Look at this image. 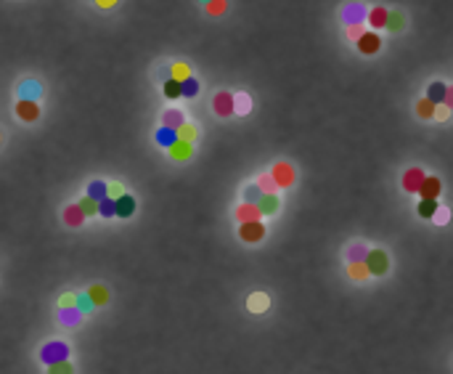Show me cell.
Instances as JSON below:
<instances>
[{"label": "cell", "instance_id": "obj_10", "mask_svg": "<svg viewBox=\"0 0 453 374\" xmlns=\"http://www.w3.org/2000/svg\"><path fill=\"white\" fill-rule=\"evenodd\" d=\"M233 218H236L239 223H252V221H260L262 215H260L257 205H249V202H244V205H239V207H236Z\"/></svg>", "mask_w": 453, "mask_h": 374}, {"label": "cell", "instance_id": "obj_25", "mask_svg": "<svg viewBox=\"0 0 453 374\" xmlns=\"http://www.w3.org/2000/svg\"><path fill=\"white\" fill-rule=\"evenodd\" d=\"M437 199H421L419 202V207H416V212H419V218H424V221H432L435 218V212H437Z\"/></svg>", "mask_w": 453, "mask_h": 374}, {"label": "cell", "instance_id": "obj_46", "mask_svg": "<svg viewBox=\"0 0 453 374\" xmlns=\"http://www.w3.org/2000/svg\"><path fill=\"white\" fill-rule=\"evenodd\" d=\"M122 194H125L122 183H117V181H114V183H109V196H112V199H119Z\"/></svg>", "mask_w": 453, "mask_h": 374}, {"label": "cell", "instance_id": "obj_30", "mask_svg": "<svg viewBox=\"0 0 453 374\" xmlns=\"http://www.w3.org/2000/svg\"><path fill=\"white\" fill-rule=\"evenodd\" d=\"M180 93H183V99H194L196 93H199V83H196V77H186V80L180 83Z\"/></svg>", "mask_w": 453, "mask_h": 374}, {"label": "cell", "instance_id": "obj_5", "mask_svg": "<svg viewBox=\"0 0 453 374\" xmlns=\"http://www.w3.org/2000/svg\"><path fill=\"white\" fill-rule=\"evenodd\" d=\"M16 93H19V99H22V101H37V99L43 96V85L35 80V77H27V80L19 83Z\"/></svg>", "mask_w": 453, "mask_h": 374}, {"label": "cell", "instance_id": "obj_38", "mask_svg": "<svg viewBox=\"0 0 453 374\" xmlns=\"http://www.w3.org/2000/svg\"><path fill=\"white\" fill-rule=\"evenodd\" d=\"M403 24H405V16L403 13H389L387 16V29H393V32H398V29H403Z\"/></svg>", "mask_w": 453, "mask_h": 374}, {"label": "cell", "instance_id": "obj_31", "mask_svg": "<svg viewBox=\"0 0 453 374\" xmlns=\"http://www.w3.org/2000/svg\"><path fill=\"white\" fill-rule=\"evenodd\" d=\"M77 205H80V210H83V215H85V218H90V215H98V202H96V199H90L88 194H85L80 202H77Z\"/></svg>", "mask_w": 453, "mask_h": 374}, {"label": "cell", "instance_id": "obj_18", "mask_svg": "<svg viewBox=\"0 0 453 374\" xmlns=\"http://www.w3.org/2000/svg\"><path fill=\"white\" fill-rule=\"evenodd\" d=\"M183 120H186V114L180 112V109H167V112L162 114V125L164 128H173V130H178L180 125H186Z\"/></svg>", "mask_w": 453, "mask_h": 374}, {"label": "cell", "instance_id": "obj_9", "mask_svg": "<svg viewBox=\"0 0 453 374\" xmlns=\"http://www.w3.org/2000/svg\"><path fill=\"white\" fill-rule=\"evenodd\" d=\"M212 109H215L217 117H231L233 114V96H231L228 90H220L212 99Z\"/></svg>", "mask_w": 453, "mask_h": 374}, {"label": "cell", "instance_id": "obj_37", "mask_svg": "<svg viewBox=\"0 0 453 374\" xmlns=\"http://www.w3.org/2000/svg\"><path fill=\"white\" fill-rule=\"evenodd\" d=\"M260 196H262V191H260L257 183H255V186H246V189H244V202H249V205H257Z\"/></svg>", "mask_w": 453, "mask_h": 374}, {"label": "cell", "instance_id": "obj_27", "mask_svg": "<svg viewBox=\"0 0 453 374\" xmlns=\"http://www.w3.org/2000/svg\"><path fill=\"white\" fill-rule=\"evenodd\" d=\"M88 294H90V300L96 303V305H106V303H109V289H106L104 284H93V287L88 289Z\"/></svg>", "mask_w": 453, "mask_h": 374}, {"label": "cell", "instance_id": "obj_43", "mask_svg": "<svg viewBox=\"0 0 453 374\" xmlns=\"http://www.w3.org/2000/svg\"><path fill=\"white\" fill-rule=\"evenodd\" d=\"M363 32H366V27H363V24H353V27H347V37H350V40H355V43L361 40V35H363Z\"/></svg>", "mask_w": 453, "mask_h": 374}, {"label": "cell", "instance_id": "obj_14", "mask_svg": "<svg viewBox=\"0 0 453 374\" xmlns=\"http://www.w3.org/2000/svg\"><path fill=\"white\" fill-rule=\"evenodd\" d=\"M278 207H281V199H278V194H262V196H260V202H257V210H260V215H276V212H278Z\"/></svg>", "mask_w": 453, "mask_h": 374}, {"label": "cell", "instance_id": "obj_28", "mask_svg": "<svg viewBox=\"0 0 453 374\" xmlns=\"http://www.w3.org/2000/svg\"><path fill=\"white\" fill-rule=\"evenodd\" d=\"M98 215L101 218H114L117 215V199H112V196L101 199L98 202Z\"/></svg>", "mask_w": 453, "mask_h": 374}, {"label": "cell", "instance_id": "obj_35", "mask_svg": "<svg viewBox=\"0 0 453 374\" xmlns=\"http://www.w3.org/2000/svg\"><path fill=\"white\" fill-rule=\"evenodd\" d=\"M257 186H260V191H262V194H276V189H278L276 181L271 178V173L260 175V178H257Z\"/></svg>", "mask_w": 453, "mask_h": 374}, {"label": "cell", "instance_id": "obj_23", "mask_svg": "<svg viewBox=\"0 0 453 374\" xmlns=\"http://www.w3.org/2000/svg\"><path fill=\"white\" fill-rule=\"evenodd\" d=\"M74 308L80 310L83 316H90L93 310H96V303L90 300V294H88V289L85 292H77V303H74Z\"/></svg>", "mask_w": 453, "mask_h": 374}, {"label": "cell", "instance_id": "obj_15", "mask_svg": "<svg viewBox=\"0 0 453 374\" xmlns=\"http://www.w3.org/2000/svg\"><path fill=\"white\" fill-rule=\"evenodd\" d=\"M366 13H368V8H366L363 3H350V6L345 8V22H347V27L361 24V22L366 19Z\"/></svg>", "mask_w": 453, "mask_h": 374}, {"label": "cell", "instance_id": "obj_11", "mask_svg": "<svg viewBox=\"0 0 453 374\" xmlns=\"http://www.w3.org/2000/svg\"><path fill=\"white\" fill-rule=\"evenodd\" d=\"M246 308L252 310V313H265V310L271 308V298L265 292H252L246 298Z\"/></svg>", "mask_w": 453, "mask_h": 374}, {"label": "cell", "instance_id": "obj_24", "mask_svg": "<svg viewBox=\"0 0 453 374\" xmlns=\"http://www.w3.org/2000/svg\"><path fill=\"white\" fill-rule=\"evenodd\" d=\"M88 196L96 199V202L106 199V196H109V183H104V181H90V183H88Z\"/></svg>", "mask_w": 453, "mask_h": 374}, {"label": "cell", "instance_id": "obj_45", "mask_svg": "<svg viewBox=\"0 0 453 374\" xmlns=\"http://www.w3.org/2000/svg\"><path fill=\"white\" fill-rule=\"evenodd\" d=\"M448 114H450V109H448L445 104H440V106H435V117H432V120H437V122H445V120H448Z\"/></svg>", "mask_w": 453, "mask_h": 374}, {"label": "cell", "instance_id": "obj_1", "mask_svg": "<svg viewBox=\"0 0 453 374\" xmlns=\"http://www.w3.org/2000/svg\"><path fill=\"white\" fill-rule=\"evenodd\" d=\"M37 358H40V364H45V366L69 361V345H67L64 340H51V342H45V345H40Z\"/></svg>", "mask_w": 453, "mask_h": 374}, {"label": "cell", "instance_id": "obj_40", "mask_svg": "<svg viewBox=\"0 0 453 374\" xmlns=\"http://www.w3.org/2000/svg\"><path fill=\"white\" fill-rule=\"evenodd\" d=\"M74 303H77V292H67L58 298V308H74Z\"/></svg>", "mask_w": 453, "mask_h": 374}, {"label": "cell", "instance_id": "obj_34", "mask_svg": "<svg viewBox=\"0 0 453 374\" xmlns=\"http://www.w3.org/2000/svg\"><path fill=\"white\" fill-rule=\"evenodd\" d=\"M416 114H419L421 120H432V117H435V104H429L427 99H421V101L416 104Z\"/></svg>", "mask_w": 453, "mask_h": 374}, {"label": "cell", "instance_id": "obj_8", "mask_svg": "<svg viewBox=\"0 0 453 374\" xmlns=\"http://www.w3.org/2000/svg\"><path fill=\"white\" fill-rule=\"evenodd\" d=\"M16 117L22 120V122H35L37 117H40V104L37 101H16Z\"/></svg>", "mask_w": 453, "mask_h": 374}, {"label": "cell", "instance_id": "obj_50", "mask_svg": "<svg viewBox=\"0 0 453 374\" xmlns=\"http://www.w3.org/2000/svg\"><path fill=\"white\" fill-rule=\"evenodd\" d=\"M207 3H210V0H207Z\"/></svg>", "mask_w": 453, "mask_h": 374}, {"label": "cell", "instance_id": "obj_2", "mask_svg": "<svg viewBox=\"0 0 453 374\" xmlns=\"http://www.w3.org/2000/svg\"><path fill=\"white\" fill-rule=\"evenodd\" d=\"M363 263H366V268H368L371 276H384L389 271V255L384 252V249H379V247L368 249Z\"/></svg>", "mask_w": 453, "mask_h": 374}, {"label": "cell", "instance_id": "obj_33", "mask_svg": "<svg viewBox=\"0 0 453 374\" xmlns=\"http://www.w3.org/2000/svg\"><path fill=\"white\" fill-rule=\"evenodd\" d=\"M164 96L167 99H183V93H180V80H173V77H170V80L164 83Z\"/></svg>", "mask_w": 453, "mask_h": 374}, {"label": "cell", "instance_id": "obj_13", "mask_svg": "<svg viewBox=\"0 0 453 374\" xmlns=\"http://www.w3.org/2000/svg\"><path fill=\"white\" fill-rule=\"evenodd\" d=\"M387 16H389V11H387V8H382V6H374V8L366 13V22L371 24L374 32H377V29L387 27Z\"/></svg>", "mask_w": 453, "mask_h": 374}, {"label": "cell", "instance_id": "obj_32", "mask_svg": "<svg viewBox=\"0 0 453 374\" xmlns=\"http://www.w3.org/2000/svg\"><path fill=\"white\" fill-rule=\"evenodd\" d=\"M194 138H196V128L191 122H186L178 128V141H186V144H194Z\"/></svg>", "mask_w": 453, "mask_h": 374}, {"label": "cell", "instance_id": "obj_16", "mask_svg": "<svg viewBox=\"0 0 453 374\" xmlns=\"http://www.w3.org/2000/svg\"><path fill=\"white\" fill-rule=\"evenodd\" d=\"M83 223H85V215H83L80 205H67L64 207V226L77 228V226H83Z\"/></svg>", "mask_w": 453, "mask_h": 374}, {"label": "cell", "instance_id": "obj_19", "mask_svg": "<svg viewBox=\"0 0 453 374\" xmlns=\"http://www.w3.org/2000/svg\"><path fill=\"white\" fill-rule=\"evenodd\" d=\"M154 138H157V144H159V146L170 149V146H175V144H178V130H173V128H164V125H162V128L157 130V135H154Z\"/></svg>", "mask_w": 453, "mask_h": 374}, {"label": "cell", "instance_id": "obj_21", "mask_svg": "<svg viewBox=\"0 0 453 374\" xmlns=\"http://www.w3.org/2000/svg\"><path fill=\"white\" fill-rule=\"evenodd\" d=\"M135 212V199L130 194H122L117 199V218H130Z\"/></svg>", "mask_w": 453, "mask_h": 374}, {"label": "cell", "instance_id": "obj_20", "mask_svg": "<svg viewBox=\"0 0 453 374\" xmlns=\"http://www.w3.org/2000/svg\"><path fill=\"white\" fill-rule=\"evenodd\" d=\"M445 90H448L445 83H432V85L427 88V101L435 104V106H440V104L445 101Z\"/></svg>", "mask_w": 453, "mask_h": 374}, {"label": "cell", "instance_id": "obj_29", "mask_svg": "<svg viewBox=\"0 0 453 374\" xmlns=\"http://www.w3.org/2000/svg\"><path fill=\"white\" fill-rule=\"evenodd\" d=\"M249 109H252V101H249L246 93H239V96H233V114H246Z\"/></svg>", "mask_w": 453, "mask_h": 374}, {"label": "cell", "instance_id": "obj_7", "mask_svg": "<svg viewBox=\"0 0 453 374\" xmlns=\"http://www.w3.org/2000/svg\"><path fill=\"white\" fill-rule=\"evenodd\" d=\"M440 191H443V183H440V178H435V175H424V181H421V186H419V196L421 199H437L440 196Z\"/></svg>", "mask_w": 453, "mask_h": 374}, {"label": "cell", "instance_id": "obj_12", "mask_svg": "<svg viewBox=\"0 0 453 374\" xmlns=\"http://www.w3.org/2000/svg\"><path fill=\"white\" fill-rule=\"evenodd\" d=\"M421 181H424V173H421L419 167H411V170H405V175H403V189L408 194H416Z\"/></svg>", "mask_w": 453, "mask_h": 374}, {"label": "cell", "instance_id": "obj_6", "mask_svg": "<svg viewBox=\"0 0 453 374\" xmlns=\"http://www.w3.org/2000/svg\"><path fill=\"white\" fill-rule=\"evenodd\" d=\"M382 48V37L374 32V29H366V32L361 35V40H358V51H361L363 56H374Z\"/></svg>", "mask_w": 453, "mask_h": 374}, {"label": "cell", "instance_id": "obj_47", "mask_svg": "<svg viewBox=\"0 0 453 374\" xmlns=\"http://www.w3.org/2000/svg\"><path fill=\"white\" fill-rule=\"evenodd\" d=\"M450 112H453V85H448V90H445V101H443Z\"/></svg>", "mask_w": 453, "mask_h": 374}, {"label": "cell", "instance_id": "obj_39", "mask_svg": "<svg viewBox=\"0 0 453 374\" xmlns=\"http://www.w3.org/2000/svg\"><path fill=\"white\" fill-rule=\"evenodd\" d=\"M48 374H74V366L69 361H61V364L48 366Z\"/></svg>", "mask_w": 453, "mask_h": 374}, {"label": "cell", "instance_id": "obj_26", "mask_svg": "<svg viewBox=\"0 0 453 374\" xmlns=\"http://www.w3.org/2000/svg\"><path fill=\"white\" fill-rule=\"evenodd\" d=\"M191 151H194V146H191V144L178 141L175 146H170V157L178 160V162H183V160H189V157H191Z\"/></svg>", "mask_w": 453, "mask_h": 374}, {"label": "cell", "instance_id": "obj_4", "mask_svg": "<svg viewBox=\"0 0 453 374\" xmlns=\"http://www.w3.org/2000/svg\"><path fill=\"white\" fill-rule=\"evenodd\" d=\"M271 178L276 181L278 189H289V186L294 183V167L289 162H276L273 170H271Z\"/></svg>", "mask_w": 453, "mask_h": 374}, {"label": "cell", "instance_id": "obj_41", "mask_svg": "<svg viewBox=\"0 0 453 374\" xmlns=\"http://www.w3.org/2000/svg\"><path fill=\"white\" fill-rule=\"evenodd\" d=\"M186 77H191L189 67H186V64H175V67H173V80H180V83H183Z\"/></svg>", "mask_w": 453, "mask_h": 374}, {"label": "cell", "instance_id": "obj_3", "mask_svg": "<svg viewBox=\"0 0 453 374\" xmlns=\"http://www.w3.org/2000/svg\"><path fill=\"white\" fill-rule=\"evenodd\" d=\"M239 239L246 244H257L265 239V226L262 221H252V223H241L239 226Z\"/></svg>", "mask_w": 453, "mask_h": 374}, {"label": "cell", "instance_id": "obj_36", "mask_svg": "<svg viewBox=\"0 0 453 374\" xmlns=\"http://www.w3.org/2000/svg\"><path fill=\"white\" fill-rule=\"evenodd\" d=\"M366 252H368V247H363V244H353V247L347 249V263L366 260Z\"/></svg>", "mask_w": 453, "mask_h": 374}, {"label": "cell", "instance_id": "obj_42", "mask_svg": "<svg viewBox=\"0 0 453 374\" xmlns=\"http://www.w3.org/2000/svg\"><path fill=\"white\" fill-rule=\"evenodd\" d=\"M448 218H450V210H448V207H437V212H435L432 221H435L437 226H445V223H448Z\"/></svg>", "mask_w": 453, "mask_h": 374}, {"label": "cell", "instance_id": "obj_22", "mask_svg": "<svg viewBox=\"0 0 453 374\" xmlns=\"http://www.w3.org/2000/svg\"><path fill=\"white\" fill-rule=\"evenodd\" d=\"M347 276L353 279V282H366L371 273H368V268H366V263L358 260V263H347Z\"/></svg>", "mask_w": 453, "mask_h": 374}, {"label": "cell", "instance_id": "obj_48", "mask_svg": "<svg viewBox=\"0 0 453 374\" xmlns=\"http://www.w3.org/2000/svg\"><path fill=\"white\" fill-rule=\"evenodd\" d=\"M96 3H98L101 8H109V6H114V3H117V0H96Z\"/></svg>", "mask_w": 453, "mask_h": 374}, {"label": "cell", "instance_id": "obj_44", "mask_svg": "<svg viewBox=\"0 0 453 374\" xmlns=\"http://www.w3.org/2000/svg\"><path fill=\"white\" fill-rule=\"evenodd\" d=\"M207 11L212 13V16L223 13V11H225V0H210V3H207Z\"/></svg>", "mask_w": 453, "mask_h": 374}, {"label": "cell", "instance_id": "obj_17", "mask_svg": "<svg viewBox=\"0 0 453 374\" xmlns=\"http://www.w3.org/2000/svg\"><path fill=\"white\" fill-rule=\"evenodd\" d=\"M83 319V313L77 308H58V324L61 326H77Z\"/></svg>", "mask_w": 453, "mask_h": 374}, {"label": "cell", "instance_id": "obj_49", "mask_svg": "<svg viewBox=\"0 0 453 374\" xmlns=\"http://www.w3.org/2000/svg\"><path fill=\"white\" fill-rule=\"evenodd\" d=\"M0 144H3V133H0Z\"/></svg>", "mask_w": 453, "mask_h": 374}]
</instances>
